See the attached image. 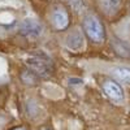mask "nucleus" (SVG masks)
I'll return each mask as SVG.
<instances>
[{
    "label": "nucleus",
    "mask_w": 130,
    "mask_h": 130,
    "mask_svg": "<svg viewBox=\"0 0 130 130\" xmlns=\"http://www.w3.org/2000/svg\"><path fill=\"white\" fill-rule=\"evenodd\" d=\"M26 64L29 65V69L34 72L38 77L47 78L53 73V64L48 56L44 55L31 56L26 60Z\"/></svg>",
    "instance_id": "f03ea898"
},
{
    "label": "nucleus",
    "mask_w": 130,
    "mask_h": 130,
    "mask_svg": "<svg viewBox=\"0 0 130 130\" xmlns=\"http://www.w3.org/2000/svg\"><path fill=\"white\" fill-rule=\"evenodd\" d=\"M50 22L56 30L62 31L65 29H68L70 20H69V13L67 8L61 4L53 5L50 10Z\"/></svg>",
    "instance_id": "7ed1b4c3"
},
{
    "label": "nucleus",
    "mask_w": 130,
    "mask_h": 130,
    "mask_svg": "<svg viewBox=\"0 0 130 130\" xmlns=\"http://www.w3.org/2000/svg\"><path fill=\"white\" fill-rule=\"evenodd\" d=\"M18 30L24 37L30 38V39H35L42 34L43 26L39 21H37L34 18H25L22 22L20 24Z\"/></svg>",
    "instance_id": "20e7f679"
},
{
    "label": "nucleus",
    "mask_w": 130,
    "mask_h": 130,
    "mask_svg": "<svg viewBox=\"0 0 130 130\" xmlns=\"http://www.w3.org/2000/svg\"><path fill=\"white\" fill-rule=\"evenodd\" d=\"M13 130H26L25 127H16V129H13Z\"/></svg>",
    "instance_id": "9b49d317"
},
{
    "label": "nucleus",
    "mask_w": 130,
    "mask_h": 130,
    "mask_svg": "<svg viewBox=\"0 0 130 130\" xmlns=\"http://www.w3.org/2000/svg\"><path fill=\"white\" fill-rule=\"evenodd\" d=\"M22 81L25 83H30V85L31 83H35L38 81V75L34 72H31L30 69H27V70H25L22 73Z\"/></svg>",
    "instance_id": "9d476101"
},
{
    "label": "nucleus",
    "mask_w": 130,
    "mask_h": 130,
    "mask_svg": "<svg viewBox=\"0 0 130 130\" xmlns=\"http://www.w3.org/2000/svg\"><path fill=\"white\" fill-rule=\"evenodd\" d=\"M120 5L121 0H100V8L108 16H113L120 9Z\"/></svg>",
    "instance_id": "0eeeda50"
},
{
    "label": "nucleus",
    "mask_w": 130,
    "mask_h": 130,
    "mask_svg": "<svg viewBox=\"0 0 130 130\" xmlns=\"http://www.w3.org/2000/svg\"><path fill=\"white\" fill-rule=\"evenodd\" d=\"M112 47L116 51V53H118L122 57H130V47L126 43L118 40V39H113L112 40Z\"/></svg>",
    "instance_id": "1a4fd4ad"
},
{
    "label": "nucleus",
    "mask_w": 130,
    "mask_h": 130,
    "mask_svg": "<svg viewBox=\"0 0 130 130\" xmlns=\"http://www.w3.org/2000/svg\"><path fill=\"white\" fill-rule=\"evenodd\" d=\"M112 75L121 82L130 83V68L127 67H117L112 69Z\"/></svg>",
    "instance_id": "6e6552de"
},
{
    "label": "nucleus",
    "mask_w": 130,
    "mask_h": 130,
    "mask_svg": "<svg viewBox=\"0 0 130 130\" xmlns=\"http://www.w3.org/2000/svg\"><path fill=\"white\" fill-rule=\"evenodd\" d=\"M85 34L91 42L94 43H102L105 38V30L102 24V21L98 18L94 13H89L85 16L82 22Z\"/></svg>",
    "instance_id": "f257e3e1"
},
{
    "label": "nucleus",
    "mask_w": 130,
    "mask_h": 130,
    "mask_svg": "<svg viewBox=\"0 0 130 130\" xmlns=\"http://www.w3.org/2000/svg\"><path fill=\"white\" fill-rule=\"evenodd\" d=\"M42 130H50V129H42Z\"/></svg>",
    "instance_id": "f8f14e48"
},
{
    "label": "nucleus",
    "mask_w": 130,
    "mask_h": 130,
    "mask_svg": "<svg viewBox=\"0 0 130 130\" xmlns=\"http://www.w3.org/2000/svg\"><path fill=\"white\" fill-rule=\"evenodd\" d=\"M67 46L72 50H79L83 46V35L81 34V31L74 29L72 30L68 37H67Z\"/></svg>",
    "instance_id": "423d86ee"
},
{
    "label": "nucleus",
    "mask_w": 130,
    "mask_h": 130,
    "mask_svg": "<svg viewBox=\"0 0 130 130\" xmlns=\"http://www.w3.org/2000/svg\"><path fill=\"white\" fill-rule=\"evenodd\" d=\"M103 91L115 103H122L124 102V90L121 85L113 81V79H105L103 82Z\"/></svg>",
    "instance_id": "39448f33"
}]
</instances>
